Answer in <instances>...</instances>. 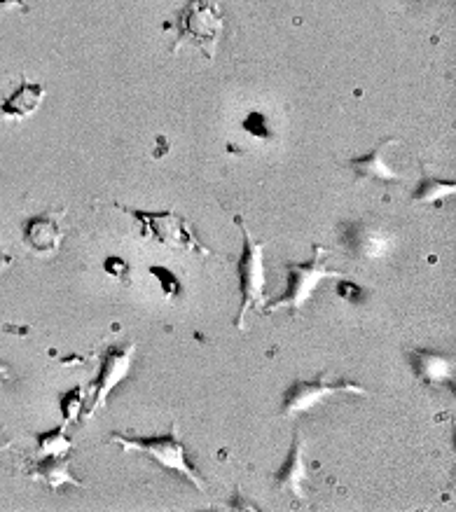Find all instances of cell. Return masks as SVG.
Instances as JSON below:
<instances>
[{
  "label": "cell",
  "instance_id": "1",
  "mask_svg": "<svg viewBox=\"0 0 456 512\" xmlns=\"http://www.w3.org/2000/svg\"><path fill=\"white\" fill-rule=\"evenodd\" d=\"M164 29H176V43L171 45L169 54H176L183 43H192L213 61L225 31L223 0H185L174 22L164 24Z\"/></svg>",
  "mask_w": 456,
  "mask_h": 512
},
{
  "label": "cell",
  "instance_id": "2",
  "mask_svg": "<svg viewBox=\"0 0 456 512\" xmlns=\"http://www.w3.org/2000/svg\"><path fill=\"white\" fill-rule=\"evenodd\" d=\"M113 209L127 213L136 220L138 230H141V239L150 241V244H162L171 248V251L181 253H195V255H213L211 248H206L199 241L195 227L190 220L178 216L174 209L167 211H148V209H129V206L113 204Z\"/></svg>",
  "mask_w": 456,
  "mask_h": 512
},
{
  "label": "cell",
  "instance_id": "3",
  "mask_svg": "<svg viewBox=\"0 0 456 512\" xmlns=\"http://www.w3.org/2000/svg\"><path fill=\"white\" fill-rule=\"evenodd\" d=\"M110 442L120 445L124 452H136L145 454L150 459H155L162 468L171 470V473H178L185 480L195 484L199 491H206V482L199 477L197 468L192 466L188 459V449H185L181 440V431H178V424L174 421L171 424V431L164 435H150V438H129V435L115 433Z\"/></svg>",
  "mask_w": 456,
  "mask_h": 512
},
{
  "label": "cell",
  "instance_id": "4",
  "mask_svg": "<svg viewBox=\"0 0 456 512\" xmlns=\"http://www.w3.org/2000/svg\"><path fill=\"white\" fill-rule=\"evenodd\" d=\"M328 248L314 246V258L307 262H286L288 272V290L281 297H276L262 309V314H272L274 309L288 307L290 311L302 309L304 304L312 300L314 290L326 279H344L342 272L328 267Z\"/></svg>",
  "mask_w": 456,
  "mask_h": 512
},
{
  "label": "cell",
  "instance_id": "5",
  "mask_svg": "<svg viewBox=\"0 0 456 512\" xmlns=\"http://www.w3.org/2000/svg\"><path fill=\"white\" fill-rule=\"evenodd\" d=\"M234 223L239 225L241 237H244V248L239 258V290H241V307L234 321V328L244 330V318L251 309H258L265 304V244L255 241L253 234L248 232L244 218L237 216Z\"/></svg>",
  "mask_w": 456,
  "mask_h": 512
},
{
  "label": "cell",
  "instance_id": "6",
  "mask_svg": "<svg viewBox=\"0 0 456 512\" xmlns=\"http://www.w3.org/2000/svg\"><path fill=\"white\" fill-rule=\"evenodd\" d=\"M340 241L351 258L361 262L386 260L396 248V237L372 220H349L340 225Z\"/></svg>",
  "mask_w": 456,
  "mask_h": 512
},
{
  "label": "cell",
  "instance_id": "7",
  "mask_svg": "<svg viewBox=\"0 0 456 512\" xmlns=\"http://www.w3.org/2000/svg\"><path fill=\"white\" fill-rule=\"evenodd\" d=\"M340 393H356V396H368V391H365L363 386H358L354 382H347V379L328 382V372H321L316 382H304V379H297V382L286 391V396H283L281 417L283 419L300 417V414L312 412L314 407H319L326 398L340 396Z\"/></svg>",
  "mask_w": 456,
  "mask_h": 512
},
{
  "label": "cell",
  "instance_id": "8",
  "mask_svg": "<svg viewBox=\"0 0 456 512\" xmlns=\"http://www.w3.org/2000/svg\"><path fill=\"white\" fill-rule=\"evenodd\" d=\"M134 351H136L134 342L122 344V347L106 349V354H103V361H101L99 377H96L94 389H92V400H89L85 410V419H92L94 414L106 405V400L110 393H113L115 386L129 377L131 363H134Z\"/></svg>",
  "mask_w": 456,
  "mask_h": 512
},
{
  "label": "cell",
  "instance_id": "9",
  "mask_svg": "<svg viewBox=\"0 0 456 512\" xmlns=\"http://www.w3.org/2000/svg\"><path fill=\"white\" fill-rule=\"evenodd\" d=\"M66 216V209H50L43 213H36V216L26 218L22 225V244L29 248L33 255H40V258H50V255L59 253L61 241L66 237V230L61 227V218Z\"/></svg>",
  "mask_w": 456,
  "mask_h": 512
},
{
  "label": "cell",
  "instance_id": "10",
  "mask_svg": "<svg viewBox=\"0 0 456 512\" xmlns=\"http://www.w3.org/2000/svg\"><path fill=\"white\" fill-rule=\"evenodd\" d=\"M407 363L414 370V375L421 384L438 389L454 379V358L449 354H440V351L431 349H412L407 351Z\"/></svg>",
  "mask_w": 456,
  "mask_h": 512
},
{
  "label": "cell",
  "instance_id": "11",
  "mask_svg": "<svg viewBox=\"0 0 456 512\" xmlns=\"http://www.w3.org/2000/svg\"><path fill=\"white\" fill-rule=\"evenodd\" d=\"M396 143V138L393 136H386L379 141L375 148L370 152H365L361 157H351L347 166L351 171H354V181L361 183V181H384V183H398L400 181V174L398 171H393L389 164H386V148H391V145Z\"/></svg>",
  "mask_w": 456,
  "mask_h": 512
},
{
  "label": "cell",
  "instance_id": "12",
  "mask_svg": "<svg viewBox=\"0 0 456 512\" xmlns=\"http://www.w3.org/2000/svg\"><path fill=\"white\" fill-rule=\"evenodd\" d=\"M45 94V85L31 82L26 75H22L19 87L12 94L5 96L3 103H0V117H5V120H24V117H31L40 108Z\"/></svg>",
  "mask_w": 456,
  "mask_h": 512
},
{
  "label": "cell",
  "instance_id": "13",
  "mask_svg": "<svg viewBox=\"0 0 456 512\" xmlns=\"http://www.w3.org/2000/svg\"><path fill=\"white\" fill-rule=\"evenodd\" d=\"M276 489L290 491L293 498L304 503V482H307V468H304V438L295 433L293 447H290V456L283 463L279 473L274 475Z\"/></svg>",
  "mask_w": 456,
  "mask_h": 512
},
{
  "label": "cell",
  "instance_id": "14",
  "mask_svg": "<svg viewBox=\"0 0 456 512\" xmlns=\"http://www.w3.org/2000/svg\"><path fill=\"white\" fill-rule=\"evenodd\" d=\"M68 459L71 456H50V459H36L31 463V475L36 480L45 482L50 489H59L64 484H73V487H85L80 480H75V475L68 470Z\"/></svg>",
  "mask_w": 456,
  "mask_h": 512
},
{
  "label": "cell",
  "instance_id": "15",
  "mask_svg": "<svg viewBox=\"0 0 456 512\" xmlns=\"http://www.w3.org/2000/svg\"><path fill=\"white\" fill-rule=\"evenodd\" d=\"M456 192L454 181H445V178L424 176L417 183V188L412 192V204H428V206H440L445 204L447 197H452Z\"/></svg>",
  "mask_w": 456,
  "mask_h": 512
},
{
  "label": "cell",
  "instance_id": "16",
  "mask_svg": "<svg viewBox=\"0 0 456 512\" xmlns=\"http://www.w3.org/2000/svg\"><path fill=\"white\" fill-rule=\"evenodd\" d=\"M38 440V456L36 459H50V456H71L73 454V440L66 435V426L61 424L54 431L36 435Z\"/></svg>",
  "mask_w": 456,
  "mask_h": 512
},
{
  "label": "cell",
  "instance_id": "17",
  "mask_svg": "<svg viewBox=\"0 0 456 512\" xmlns=\"http://www.w3.org/2000/svg\"><path fill=\"white\" fill-rule=\"evenodd\" d=\"M148 272L155 276L157 281H160V288H162V293H164V297H167V300H176V297H181L183 283L176 276V272H171V269L164 267V265H152Z\"/></svg>",
  "mask_w": 456,
  "mask_h": 512
},
{
  "label": "cell",
  "instance_id": "18",
  "mask_svg": "<svg viewBox=\"0 0 456 512\" xmlns=\"http://www.w3.org/2000/svg\"><path fill=\"white\" fill-rule=\"evenodd\" d=\"M241 127H244L253 138H260V141H269V138H274L269 117L265 113H260V110H251V113L244 117V122H241Z\"/></svg>",
  "mask_w": 456,
  "mask_h": 512
},
{
  "label": "cell",
  "instance_id": "19",
  "mask_svg": "<svg viewBox=\"0 0 456 512\" xmlns=\"http://www.w3.org/2000/svg\"><path fill=\"white\" fill-rule=\"evenodd\" d=\"M82 403H85V389L82 386H75L73 391H68L61 396V412H64V426L71 424V421L78 419L82 412Z\"/></svg>",
  "mask_w": 456,
  "mask_h": 512
},
{
  "label": "cell",
  "instance_id": "20",
  "mask_svg": "<svg viewBox=\"0 0 456 512\" xmlns=\"http://www.w3.org/2000/svg\"><path fill=\"white\" fill-rule=\"evenodd\" d=\"M103 269H106V274H110L113 279L122 281V283H129V279H131L129 262L122 260L120 255H110V258L103 260Z\"/></svg>",
  "mask_w": 456,
  "mask_h": 512
},
{
  "label": "cell",
  "instance_id": "21",
  "mask_svg": "<svg viewBox=\"0 0 456 512\" xmlns=\"http://www.w3.org/2000/svg\"><path fill=\"white\" fill-rule=\"evenodd\" d=\"M335 293L340 295L342 300H347V302H354V300H358V297L363 295V290H361V286H358V283L349 281V279H344V281L337 283Z\"/></svg>",
  "mask_w": 456,
  "mask_h": 512
},
{
  "label": "cell",
  "instance_id": "22",
  "mask_svg": "<svg viewBox=\"0 0 456 512\" xmlns=\"http://www.w3.org/2000/svg\"><path fill=\"white\" fill-rule=\"evenodd\" d=\"M10 5H19L24 15H29V12H31V8L24 3V0H0V8H10Z\"/></svg>",
  "mask_w": 456,
  "mask_h": 512
},
{
  "label": "cell",
  "instance_id": "23",
  "mask_svg": "<svg viewBox=\"0 0 456 512\" xmlns=\"http://www.w3.org/2000/svg\"><path fill=\"white\" fill-rule=\"evenodd\" d=\"M12 262H15V258H12V255H10L8 251H3V248H0V269L10 267Z\"/></svg>",
  "mask_w": 456,
  "mask_h": 512
},
{
  "label": "cell",
  "instance_id": "24",
  "mask_svg": "<svg viewBox=\"0 0 456 512\" xmlns=\"http://www.w3.org/2000/svg\"><path fill=\"white\" fill-rule=\"evenodd\" d=\"M10 438H8V435H5V428L3 426H0V449H5V447H10Z\"/></svg>",
  "mask_w": 456,
  "mask_h": 512
},
{
  "label": "cell",
  "instance_id": "25",
  "mask_svg": "<svg viewBox=\"0 0 456 512\" xmlns=\"http://www.w3.org/2000/svg\"><path fill=\"white\" fill-rule=\"evenodd\" d=\"M412 3H431V0H412Z\"/></svg>",
  "mask_w": 456,
  "mask_h": 512
}]
</instances>
